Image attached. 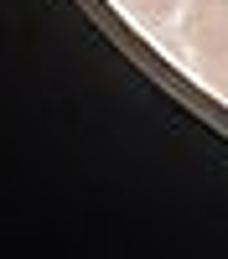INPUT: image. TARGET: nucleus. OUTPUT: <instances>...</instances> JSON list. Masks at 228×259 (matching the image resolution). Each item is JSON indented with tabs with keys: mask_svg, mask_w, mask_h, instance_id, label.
Wrapping results in <instances>:
<instances>
[{
	"mask_svg": "<svg viewBox=\"0 0 228 259\" xmlns=\"http://www.w3.org/2000/svg\"><path fill=\"white\" fill-rule=\"evenodd\" d=\"M124 11H135L140 21H161V16H171V11H181L187 0H119Z\"/></svg>",
	"mask_w": 228,
	"mask_h": 259,
	"instance_id": "nucleus-2",
	"label": "nucleus"
},
{
	"mask_svg": "<svg viewBox=\"0 0 228 259\" xmlns=\"http://www.w3.org/2000/svg\"><path fill=\"white\" fill-rule=\"evenodd\" d=\"M187 47L197 52L213 89L228 94V0H187Z\"/></svg>",
	"mask_w": 228,
	"mask_h": 259,
	"instance_id": "nucleus-1",
	"label": "nucleus"
}]
</instances>
